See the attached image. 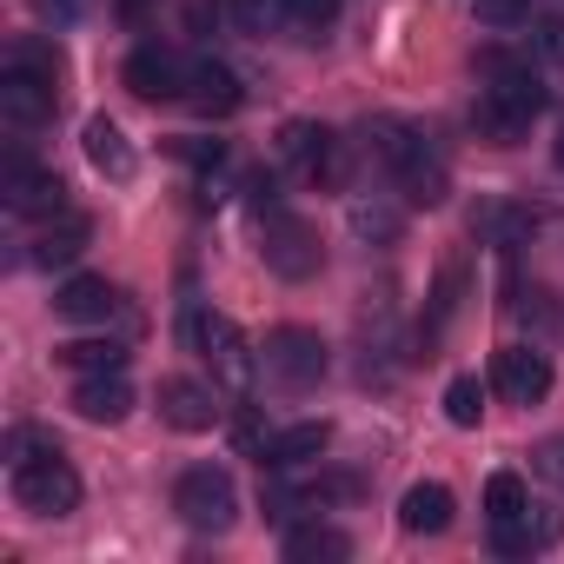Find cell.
I'll list each match as a JSON object with an SVG mask.
<instances>
[{"label":"cell","instance_id":"obj_15","mask_svg":"<svg viewBox=\"0 0 564 564\" xmlns=\"http://www.w3.org/2000/svg\"><path fill=\"white\" fill-rule=\"evenodd\" d=\"M54 313L74 319V326H107L120 313V286H107V279H94V272H74L54 293Z\"/></svg>","mask_w":564,"mask_h":564},{"label":"cell","instance_id":"obj_33","mask_svg":"<svg viewBox=\"0 0 564 564\" xmlns=\"http://www.w3.org/2000/svg\"><path fill=\"white\" fill-rule=\"evenodd\" d=\"M147 8H153V0H120V14H127V21H140Z\"/></svg>","mask_w":564,"mask_h":564},{"label":"cell","instance_id":"obj_10","mask_svg":"<svg viewBox=\"0 0 564 564\" xmlns=\"http://www.w3.org/2000/svg\"><path fill=\"white\" fill-rule=\"evenodd\" d=\"M491 392H498L505 405H538V399L551 392V359H544L538 346H505V352L491 359Z\"/></svg>","mask_w":564,"mask_h":564},{"label":"cell","instance_id":"obj_6","mask_svg":"<svg viewBox=\"0 0 564 564\" xmlns=\"http://www.w3.org/2000/svg\"><path fill=\"white\" fill-rule=\"evenodd\" d=\"M259 366H265V379L279 386V392H313L319 379H326V339L319 333H306V326H279V333H265V346H259Z\"/></svg>","mask_w":564,"mask_h":564},{"label":"cell","instance_id":"obj_13","mask_svg":"<svg viewBox=\"0 0 564 564\" xmlns=\"http://www.w3.org/2000/svg\"><path fill=\"white\" fill-rule=\"evenodd\" d=\"M87 239H94V219H87V213H74V206H61L54 219H41V232H34V252H28V259L54 272V265H74V259L87 252Z\"/></svg>","mask_w":564,"mask_h":564},{"label":"cell","instance_id":"obj_31","mask_svg":"<svg viewBox=\"0 0 564 564\" xmlns=\"http://www.w3.org/2000/svg\"><path fill=\"white\" fill-rule=\"evenodd\" d=\"M531 465H538L551 485H564V438H544V445L531 452Z\"/></svg>","mask_w":564,"mask_h":564},{"label":"cell","instance_id":"obj_1","mask_svg":"<svg viewBox=\"0 0 564 564\" xmlns=\"http://www.w3.org/2000/svg\"><path fill=\"white\" fill-rule=\"evenodd\" d=\"M478 80H485V94L471 100V133L485 147H518L531 133V120L544 113V100H551L544 80L531 74V61H518L505 47H485L478 54Z\"/></svg>","mask_w":564,"mask_h":564},{"label":"cell","instance_id":"obj_9","mask_svg":"<svg viewBox=\"0 0 564 564\" xmlns=\"http://www.w3.org/2000/svg\"><path fill=\"white\" fill-rule=\"evenodd\" d=\"M186 74H193V61H180L173 47H133V61H127V94H140V100H186Z\"/></svg>","mask_w":564,"mask_h":564},{"label":"cell","instance_id":"obj_17","mask_svg":"<svg viewBox=\"0 0 564 564\" xmlns=\"http://www.w3.org/2000/svg\"><path fill=\"white\" fill-rule=\"evenodd\" d=\"M326 445H333V425H326V419H306V425L272 432L265 452H259V465H272V471H300V465L326 458Z\"/></svg>","mask_w":564,"mask_h":564},{"label":"cell","instance_id":"obj_12","mask_svg":"<svg viewBox=\"0 0 564 564\" xmlns=\"http://www.w3.org/2000/svg\"><path fill=\"white\" fill-rule=\"evenodd\" d=\"M67 206V186L47 173V166H34L28 153H14L8 160V213H21V219H54Z\"/></svg>","mask_w":564,"mask_h":564},{"label":"cell","instance_id":"obj_28","mask_svg":"<svg viewBox=\"0 0 564 564\" xmlns=\"http://www.w3.org/2000/svg\"><path fill=\"white\" fill-rule=\"evenodd\" d=\"M531 47H538V61H544V67H564V14L531 21Z\"/></svg>","mask_w":564,"mask_h":564},{"label":"cell","instance_id":"obj_18","mask_svg":"<svg viewBox=\"0 0 564 564\" xmlns=\"http://www.w3.org/2000/svg\"><path fill=\"white\" fill-rule=\"evenodd\" d=\"M239 100H246V94H239V74H232L226 61H193V74H186V107H193V113L226 120Z\"/></svg>","mask_w":564,"mask_h":564},{"label":"cell","instance_id":"obj_24","mask_svg":"<svg viewBox=\"0 0 564 564\" xmlns=\"http://www.w3.org/2000/svg\"><path fill=\"white\" fill-rule=\"evenodd\" d=\"M226 8H232V28L252 34V41L279 34V28H293V21H286V0H226Z\"/></svg>","mask_w":564,"mask_h":564},{"label":"cell","instance_id":"obj_34","mask_svg":"<svg viewBox=\"0 0 564 564\" xmlns=\"http://www.w3.org/2000/svg\"><path fill=\"white\" fill-rule=\"evenodd\" d=\"M551 160H557V166H564V127H557V140H551Z\"/></svg>","mask_w":564,"mask_h":564},{"label":"cell","instance_id":"obj_22","mask_svg":"<svg viewBox=\"0 0 564 564\" xmlns=\"http://www.w3.org/2000/svg\"><path fill=\"white\" fill-rule=\"evenodd\" d=\"M286 557L293 564H319V557H352V538L339 531V524H300V531H286Z\"/></svg>","mask_w":564,"mask_h":564},{"label":"cell","instance_id":"obj_2","mask_svg":"<svg viewBox=\"0 0 564 564\" xmlns=\"http://www.w3.org/2000/svg\"><path fill=\"white\" fill-rule=\"evenodd\" d=\"M366 153L399 180V193H405L412 206H438L445 186H452L445 153H438L419 127H405V120H372V127H366Z\"/></svg>","mask_w":564,"mask_h":564},{"label":"cell","instance_id":"obj_26","mask_svg":"<svg viewBox=\"0 0 564 564\" xmlns=\"http://www.w3.org/2000/svg\"><path fill=\"white\" fill-rule=\"evenodd\" d=\"M286 21L300 28V41H319L339 21V0H286Z\"/></svg>","mask_w":564,"mask_h":564},{"label":"cell","instance_id":"obj_29","mask_svg":"<svg viewBox=\"0 0 564 564\" xmlns=\"http://www.w3.org/2000/svg\"><path fill=\"white\" fill-rule=\"evenodd\" d=\"M531 8L538 0H478V21L485 28H531Z\"/></svg>","mask_w":564,"mask_h":564},{"label":"cell","instance_id":"obj_25","mask_svg":"<svg viewBox=\"0 0 564 564\" xmlns=\"http://www.w3.org/2000/svg\"><path fill=\"white\" fill-rule=\"evenodd\" d=\"M524 505H531V498H524V478H518V471H491V478H485V518H491V524L518 518Z\"/></svg>","mask_w":564,"mask_h":564},{"label":"cell","instance_id":"obj_7","mask_svg":"<svg viewBox=\"0 0 564 564\" xmlns=\"http://www.w3.org/2000/svg\"><path fill=\"white\" fill-rule=\"evenodd\" d=\"M265 265L279 272V279H313L319 265H326V246H319V232L306 226V219H293V213H272L265 219Z\"/></svg>","mask_w":564,"mask_h":564},{"label":"cell","instance_id":"obj_8","mask_svg":"<svg viewBox=\"0 0 564 564\" xmlns=\"http://www.w3.org/2000/svg\"><path fill=\"white\" fill-rule=\"evenodd\" d=\"M279 160H286L300 180H313V186L339 180V140L319 120H286V127H279Z\"/></svg>","mask_w":564,"mask_h":564},{"label":"cell","instance_id":"obj_3","mask_svg":"<svg viewBox=\"0 0 564 564\" xmlns=\"http://www.w3.org/2000/svg\"><path fill=\"white\" fill-rule=\"evenodd\" d=\"M14 498L34 518H74L80 511V471L61 458V445H47L34 458H14Z\"/></svg>","mask_w":564,"mask_h":564},{"label":"cell","instance_id":"obj_23","mask_svg":"<svg viewBox=\"0 0 564 564\" xmlns=\"http://www.w3.org/2000/svg\"><path fill=\"white\" fill-rule=\"evenodd\" d=\"M54 359H61L67 372H80V379H87V372H127V346H113V339H74V346H61Z\"/></svg>","mask_w":564,"mask_h":564},{"label":"cell","instance_id":"obj_11","mask_svg":"<svg viewBox=\"0 0 564 564\" xmlns=\"http://www.w3.org/2000/svg\"><path fill=\"white\" fill-rule=\"evenodd\" d=\"M0 120L14 133H34L54 120V80L47 74H28V67H8L0 74Z\"/></svg>","mask_w":564,"mask_h":564},{"label":"cell","instance_id":"obj_32","mask_svg":"<svg viewBox=\"0 0 564 564\" xmlns=\"http://www.w3.org/2000/svg\"><path fill=\"white\" fill-rule=\"evenodd\" d=\"M180 160H193V166H219L226 147H219V140H180Z\"/></svg>","mask_w":564,"mask_h":564},{"label":"cell","instance_id":"obj_30","mask_svg":"<svg viewBox=\"0 0 564 564\" xmlns=\"http://www.w3.org/2000/svg\"><path fill=\"white\" fill-rule=\"evenodd\" d=\"M352 226H359L366 239H392V232H399V213H386V206H366V199H359V206H352Z\"/></svg>","mask_w":564,"mask_h":564},{"label":"cell","instance_id":"obj_21","mask_svg":"<svg viewBox=\"0 0 564 564\" xmlns=\"http://www.w3.org/2000/svg\"><path fill=\"white\" fill-rule=\"evenodd\" d=\"M80 147H87V160H94V173H107L113 186L120 180H133V147H127V133L107 120V113H94L87 120V133H80Z\"/></svg>","mask_w":564,"mask_h":564},{"label":"cell","instance_id":"obj_14","mask_svg":"<svg viewBox=\"0 0 564 564\" xmlns=\"http://www.w3.org/2000/svg\"><path fill=\"white\" fill-rule=\"evenodd\" d=\"M160 419L173 432H213L219 425V399L199 379H160Z\"/></svg>","mask_w":564,"mask_h":564},{"label":"cell","instance_id":"obj_4","mask_svg":"<svg viewBox=\"0 0 564 564\" xmlns=\"http://www.w3.org/2000/svg\"><path fill=\"white\" fill-rule=\"evenodd\" d=\"M186 339H193V352L213 366V379H219V386H232V392H246V386H252L259 359H252L246 333H239L226 313H206V306H193V313H186Z\"/></svg>","mask_w":564,"mask_h":564},{"label":"cell","instance_id":"obj_19","mask_svg":"<svg viewBox=\"0 0 564 564\" xmlns=\"http://www.w3.org/2000/svg\"><path fill=\"white\" fill-rule=\"evenodd\" d=\"M74 412H80L87 425H120V419L133 412V386H127V372H87V379L74 386Z\"/></svg>","mask_w":564,"mask_h":564},{"label":"cell","instance_id":"obj_27","mask_svg":"<svg viewBox=\"0 0 564 564\" xmlns=\"http://www.w3.org/2000/svg\"><path fill=\"white\" fill-rule=\"evenodd\" d=\"M478 412H485L478 379H452V386H445V419H452L458 432H471V425H478Z\"/></svg>","mask_w":564,"mask_h":564},{"label":"cell","instance_id":"obj_16","mask_svg":"<svg viewBox=\"0 0 564 564\" xmlns=\"http://www.w3.org/2000/svg\"><path fill=\"white\" fill-rule=\"evenodd\" d=\"M557 538H564V518H557V511H544V505H524L518 518L491 524V551H505V557H524V551H551Z\"/></svg>","mask_w":564,"mask_h":564},{"label":"cell","instance_id":"obj_5","mask_svg":"<svg viewBox=\"0 0 564 564\" xmlns=\"http://www.w3.org/2000/svg\"><path fill=\"white\" fill-rule=\"evenodd\" d=\"M173 511L193 524V531H232V518H239V485H232V471L226 465H193V471H180V485H173Z\"/></svg>","mask_w":564,"mask_h":564},{"label":"cell","instance_id":"obj_20","mask_svg":"<svg viewBox=\"0 0 564 564\" xmlns=\"http://www.w3.org/2000/svg\"><path fill=\"white\" fill-rule=\"evenodd\" d=\"M452 511H458V498H452V485H412L405 498H399V524L412 531V538H438V531H452Z\"/></svg>","mask_w":564,"mask_h":564}]
</instances>
